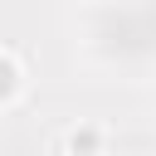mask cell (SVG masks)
Wrapping results in <instances>:
<instances>
[{
  "mask_svg": "<svg viewBox=\"0 0 156 156\" xmlns=\"http://www.w3.org/2000/svg\"><path fill=\"white\" fill-rule=\"evenodd\" d=\"M68 151H73V156H93V151H98V132H93V127L73 132V136H68Z\"/></svg>",
  "mask_w": 156,
  "mask_h": 156,
  "instance_id": "cell-1",
  "label": "cell"
},
{
  "mask_svg": "<svg viewBox=\"0 0 156 156\" xmlns=\"http://www.w3.org/2000/svg\"><path fill=\"white\" fill-rule=\"evenodd\" d=\"M15 83H20V73H15V63H10V58H0V102H5L10 93H15Z\"/></svg>",
  "mask_w": 156,
  "mask_h": 156,
  "instance_id": "cell-2",
  "label": "cell"
}]
</instances>
